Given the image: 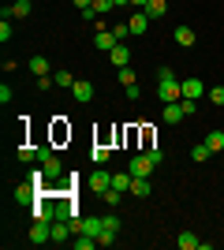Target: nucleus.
Here are the masks:
<instances>
[{"instance_id":"b1692460","label":"nucleus","mask_w":224,"mask_h":250,"mask_svg":"<svg viewBox=\"0 0 224 250\" xmlns=\"http://www.w3.org/2000/svg\"><path fill=\"white\" fill-rule=\"evenodd\" d=\"M53 138H56V142L71 138V127H64V120H60V116H56V124H53Z\"/></svg>"},{"instance_id":"7ed1b4c3","label":"nucleus","mask_w":224,"mask_h":250,"mask_svg":"<svg viewBox=\"0 0 224 250\" xmlns=\"http://www.w3.org/2000/svg\"><path fill=\"white\" fill-rule=\"evenodd\" d=\"M26 239L34 243V247H41V243H53V220H34V228Z\"/></svg>"},{"instance_id":"72a5a7b5","label":"nucleus","mask_w":224,"mask_h":250,"mask_svg":"<svg viewBox=\"0 0 224 250\" xmlns=\"http://www.w3.org/2000/svg\"><path fill=\"white\" fill-rule=\"evenodd\" d=\"M180 104H183V112H187V116H194V108H198L194 97H180Z\"/></svg>"},{"instance_id":"9d476101","label":"nucleus","mask_w":224,"mask_h":250,"mask_svg":"<svg viewBox=\"0 0 224 250\" xmlns=\"http://www.w3.org/2000/svg\"><path fill=\"white\" fill-rule=\"evenodd\" d=\"M71 220H53V243H60V247H64V243H71Z\"/></svg>"},{"instance_id":"ddd939ff","label":"nucleus","mask_w":224,"mask_h":250,"mask_svg":"<svg viewBox=\"0 0 224 250\" xmlns=\"http://www.w3.org/2000/svg\"><path fill=\"white\" fill-rule=\"evenodd\" d=\"M131 183H135V176H131V172H112V187H116V190H123V194H127Z\"/></svg>"},{"instance_id":"c756f323","label":"nucleus","mask_w":224,"mask_h":250,"mask_svg":"<svg viewBox=\"0 0 224 250\" xmlns=\"http://www.w3.org/2000/svg\"><path fill=\"white\" fill-rule=\"evenodd\" d=\"M205 94H209V101H213V104H221V108H224V86H213V90H205Z\"/></svg>"},{"instance_id":"c85d7f7f","label":"nucleus","mask_w":224,"mask_h":250,"mask_svg":"<svg viewBox=\"0 0 224 250\" xmlns=\"http://www.w3.org/2000/svg\"><path fill=\"white\" fill-rule=\"evenodd\" d=\"M101 198H105L108 206H120V198H123V190H116V187H108L105 194H101Z\"/></svg>"},{"instance_id":"c9c22d12","label":"nucleus","mask_w":224,"mask_h":250,"mask_svg":"<svg viewBox=\"0 0 224 250\" xmlns=\"http://www.w3.org/2000/svg\"><path fill=\"white\" fill-rule=\"evenodd\" d=\"M11 97H15V90H11V86H0V104H8Z\"/></svg>"},{"instance_id":"5701e85b","label":"nucleus","mask_w":224,"mask_h":250,"mask_svg":"<svg viewBox=\"0 0 224 250\" xmlns=\"http://www.w3.org/2000/svg\"><path fill=\"white\" fill-rule=\"evenodd\" d=\"M26 67H30L34 75H53V71H49V60H45V56H34V60L26 63Z\"/></svg>"},{"instance_id":"58836bf2","label":"nucleus","mask_w":224,"mask_h":250,"mask_svg":"<svg viewBox=\"0 0 224 250\" xmlns=\"http://www.w3.org/2000/svg\"><path fill=\"white\" fill-rule=\"evenodd\" d=\"M112 34H116L120 42H123V38H127V34H131V30H127V22H120V26H112Z\"/></svg>"},{"instance_id":"f3484780","label":"nucleus","mask_w":224,"mask_h":250,"mask_svg":"<svg viewBox=\"0 0 224 250\" xmlns=\"http://www.w3.org/2000/svg\"><path fill=\"white\" fill-rule=\"evenodd\" d=\"M176 45H183V49H191V45H194V30H191V26H176Z\"/></svg>"},{"instance_id":"f03ea898","label":"nucleus","mask_w":224,"mask_h":250,"mask_svg":"<svg viewBox=\"0 0 224 250\" xmlns=\"http://www.w3.org/2000/svg\"><path fill=\"white\" fill-rule=\"evenodd\" d=\"M153 168H157V165H153L146 153H135V157L127 161V172H131L135 179H149V172H153Z\"/></svg>"},{"instance_id":"6ab92c4d","label":"nucleus","mask_w":224,"mask_h":250,"mask_svg":"<svg viewBox=\"0 0 224 250\" xmlns=\"http://www.w3.org/2000/svg\"><path fill=\"white\" fill-rule=\"evenodd\" d=\"M198 243H202V239H198L194 231H183L180 239H176V247H180V250H198Z\"/></svg>"},{"instance_id":"423d86ee","label":"nucleus","mask_w":224,"mask_h":250,"mask_svg":"<svg viewBox=\"0 0 224 250\" xmlns=\"http://www.w3.org/2000/svg\"><path fill=\"white\" fill-rule=\"evenodd\" d=\"M116 235H120V217H116V213H108V217H105V231L97 235V243H101V247H112Z\"/></svg>"},{"instance_id":"7c9ffc66","label":"nucleus","mask_w":224,"mask_h":250,"mask_svg":"<svg viewBox=\"0 0 224 250\" xmlns=\"http://www.w3.org/2000/svg\"><path fill=\"white\" fill-rule=\"evenodd\" d=\"M90 8H94L97 15H105L108 8H116V0H94V4H90Z\"/></svg>"},{"instance_id":"dca6fc26","label":"nucleus","mask_w":224,"mask_h":250,"mask_svg":"<svg viewBox=\"0 0 224 250\" xmlns=\"http://www.w3.org/2000/svg\"><path fill=\"white\" fill-rule=\"evenodd\" d=\"M183 116H187V112H183V104H180V101H172V104H164V120H168V124H180Z\"/></svg>"},{"instance_id":"4c0bfd02","label":"nucleus","mask_w":224,"mask_h":250,"mask_svg":"<svg viewBox=\"0 0 224 250\" xmlns=\"http://www.w3.org/2000/svg\"><path fill=\"white\" fill-rule=\"evenodd\" d=\"M19 157H22V161H34V157H38V149H34V146H22Z\"/></svg>"},{"instance_id":"f257e3e1","label":"nucleus","mask_w":224,"mask_h":250,"mask_svg":"<svg viewBox=\"0 0 224 250\" xmlns=\"http://www.w3.org/2000/svg\"><path fill=\"white\" fill-rule=\"evenodd\" d=\"M157 97H161V104H172V101L183 97V86H180V79L172 75V67H161L157 71Z\"/></svg>"},{"instance_id":"aec40b11","label":"nucleus","mask_w":224,"mask_h":250,"mask_svg":"<svg viewBox=\"0 0 224 250\" xmlns=\"http://www.w3.org/2000/svg\"><path fill=\"white\" fill-rule=\"evenodd\" d=\"M53 83H56V86H64V90H71V86L79 83V79H75L71 71H53Z\"/></svg>"},{"instance_id":"0eeeda50","label":"nucleus","mask_w":224,"mask_h":250,"mask_svg":"<svg viewBox=\"0 0 224 250\" xmlns=\"http://www.w3.org/2000/svg\"><path fill=\"white\" fill-rule=\"evenodd\" d=\"M38 194H41V187H34L30 179L15 187V202H19V206H34V202H38Z\"/></svg>"},{"instance_id":"473e14b6","label":"nucleus","mask_w":224,"mask_h":250,"mask_svg":"<svg viewBox=\"0 0 224 250\" xmlns=\"http://www.w3.org/2000/svg\"><path fill=\"white\" fill-rule=\"evenodd\" d=\"M146 157H149V161H153V165H161V161H164V149H157V146H149V149H146Z\"/></svg>"},{"instance_id":"393cba45","label":"nucleus","mask_w":224,"mask_h":250,"mask_svg":"<svg viewBox=\"0 0 224 250\" xmlns=\"http://www.w3.org/2000/svg\"><path fill=\"white\" fill-rule=\"evenodd\" d=\"M209 157H213V153H209V146H205V142H198V146L191 149V161H198V165H202V161H209Z\"/></svg>"},{"instance_id":"6e6552de","label":"nucleus","mask_w":224,"mask_h":250,"mask_svg":"<svg viewBox=\"0 0 224 250\" xmlns=\"http://www.w3.org/2000/svg\"><path fill=\"white\" fill-rule=\"evenodd\" d=\"M26 15H30V0H15L0 11V19H26Z\"/></svg>"},{"instance_id":"e433bc0d","label":"nucleus","mask_w":224,"mask_h":250,"mask_svg":"<svg viewBox=\"0 0 224 250\" xmlns=\"http://www.w3.org/2000/svg\"><path fill=\"white\" fill-rule=\"evenodd\" d=\"M123 90H127V101H139V97H142V90H139V83H135V86H123Z\"/></svg>"},{"instance_id":"4468645a","label":"nucleus","mask_w":224,"mask_h":250,"mask_svg":"<svg viewBox=\"0 0 224 250\" xmlns=\"http://www.w3.org/2000/svg\"><path fill=\"white\" fill-rule=\"evenodd\" d=\"M71 202H53V220H71L75 213H71Z\"/></svg>"},{"instance_id":"4be33fe9","label":"nucleus","mask_w":224,"mask_h":250,"mask_svg":"<svg viewBox=\"0 0 224 250\" xmlns=\"http://www.w3.org/2000/svg\"><path fill=\"white\" fill-rule=\"evenodd\" d=\"M41 168H45V176H49V179H56V176H60V172H64V165H60L56 157H49V161H41Z\"/></svg>"},{"instance_id":"2eb2a0df","label":"nucleus","mask_w":224,"mask_h":250,"mask_svg":"<svg viewBox=\"0 0 224 250\" xmlns=\"http://www.w3.org/2000/svg\"><path fill=\"white\" fill-rule=\"evenodd\" d=\"M108 56H112V63H116V67H127V60H131V52H127V45H123V42L108 52Z\"/></svg>"},{"instance_id":"412c9836","label":"nucleus","mask_w":224,"mask_h":250,"mask_svg":"<svg viewBox=\"0 0 224 250\" xmlns=\"http://www.w3.org/2000/svg\"><path fill=\"white\" fill-rule=\"evenodd\" d=\"M164 11H168V4H164V0H149V4H146V15H149V19H161Z\"/></svg>"},{"instance_id":"a878e982","label":"nucleus","mask_w":224,"mask_h":250,"mask_svg":"<svg viewBox=\"0 0 224 250\" xmlns=\"http://www.w3.org/2000/svg\"><path fill=\"white\" fill-rule=\"evenodd\" d=\"M131 194H135V198H146L149 194V179H135V183H131Z\"/></svg>"},{"instance_id":"ea45409f","label":"nucleus","mask_w":224,"mask_h":250,"mask_svg":"<svg viewBox=\"0 0 224 250\" xmlns=\"http://www.w3.org/2000/svg\"><path fill=\"white\" fill-rule=\"evenodd\" d=\"M71 4H75V8H79V11H86V8H90V4H94V0H71Z\"/></svg>"},{"instance_id":"20e7f679","label":"nucleus","mask_w":224,"mask_h":250,"mask_svg":"<svg viewBox=\"0 0 224 250\" xmlns=\"http://www.w3.org/2000/svg\"><path fill=\"white\" fill-rule=\"evenodd\" d=\"M94 45H97V52H112L120 45V38L112 34V26H101L97 22V38H94Z\"/></svg>"},{"instance_id":"2f4dec72","label":"nucleus","mask_w":224,"mask_h":250,"mask_svg":"<svg viewBox=\"0 0 224 250\" xmlns=\"http://www.w3.org/2000/svg\"><path fill=\"white\" fill-rule=\"evenodd\" d=\"M120 86H135V71L131 67H120Z\"/></svg>"},{"instance_id":"9b49d317","label":"nucleus","mask_w":224,"mask_h":250,"mask_svg":"<svg viewBox=\"0 0 224 250\" xmlns=\"http://www.w3.org/2000/svg\"><path fill=\"white\" fill-rule=\"evenodd\" d=\"M180 86H183V97H194V101L205 94V83H202V79H183Z\"/></svg>"},{"instance_id":"f8f14e48","label":"nucleus","mask_w":224,"mask_h":250,"mask_svg":"<svg viewBox=\"0 0 224 250\" xmlns=\"http://www.w3.org/2000/svg\"><path fill=\"white\" fill-rule=\"evenodd\" d=\"M146 26H149V15H146V11H135V15L127 19V30L131 34H146Z\"/></svg>"},{"instance_id":"f704fd0d","label":"nucleus","mask_w":224,"mask_h":250,"mask_svg":"<svg viewBox=\"0 0 224 250\" xmlns=\"http://www.w3.org/2000/svg\"><path fill=\"white\" fill-rule=\"evenodd\" d=\"M0 42H11V26H8V19H0Z\"/></svg>"},{"instance_id":"a211bd4d","label":"nucleus","mask_w":224,"mask_h":250,"mask_svg":"<svg viewBox=\"0 0 224 250\" xmlns=\"http://www.w3.org/2000/svg\"><path fill=\"white\" fill-rule=\"evenodd\" d=\"M205 146H209V153H221L224 149V131H209V135H205Z\"/></svg>"},{"instance_id":"cd10ccee","label":"nucleus","mask_w":224,"mask_h":250,"mask_svg":"<svg viewBox=\"0 0 224 250\" xmlns=\"http://www.w3.org/2000/svg\"><path fill=\"white\" fill-rule=\"evenodd\" d=\"M26 179H30L34 187H45V179H49V176H45V168H30V176H26Z\"/></svg>"},{"instance_id":"39448f33","label":"nucleus","mask_w":224,"mask_h":250,"mask_svg":"<svg viewBox=\"0 0 224 250\" xmlns=\"http://www.w3.org/2000/svg\"><path fill=\"white\" fill-rule=\"evenodd\" d=\"M86 183H90V190H94V194H105V190L112 187V172H105V168L97 165V168H94V176L86 179Z\"/></svg>"},{"instance_id":"bb28decb","label":"nucleus","mask_w":224,"mask_h":250,"mask_svg":"<svg viewBox=\"0 0 224 250\" xmlns=\"http://www.w3.org/2000/svg\"><path fill=\"white\" fill-rule=\"evenodd\" d=\"M108 153H112V149H105V146H94V149H90V161H94V165H105V161H108Z\"/></svg>"},{"instance_id":"1a4fd4ad","label":"nucleus","mask_w":224,"mask_h":250,"mask_svg":"<svg viewBox=\"0 0 224 250\" xmlns=\"http://www.w3.org/2000/svg\"><path fill=\"white\" fill-rule=\"evenodd\" d=\"M71 94H75V101H79V104H90V101H94V83L79 79V83L71 86Z\"/></svg>"}]
</instances>
